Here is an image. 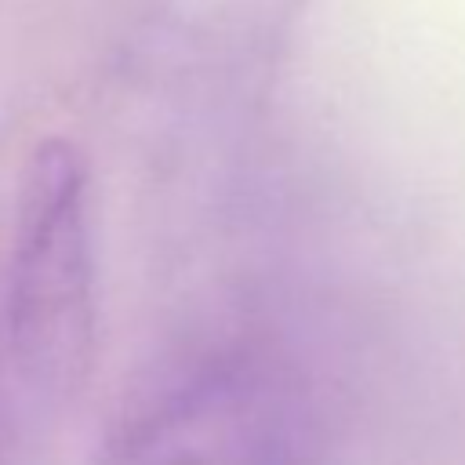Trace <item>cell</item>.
<instances>
[{
    "mask_svg": "<svg viewBox=\"0 0 465 465\" xmlns=\"http://www.w3.org/2000/svg\"><path fill=\"white\" fill-rule=\"evenodd\" d=\"M98 341L91 171L65 138H44L18 182L0 283V352L36 411L87 385Z\"/></svg>",
    "mask_w": 465,
    "mask_h": 465,
    "instance_id": "obj_1",
    "label": "cell"
},
{
    "mask_svg": "<svg viewBox=\"0 0 465 465\" xmlns=\"http://www.w3.org/2000/svg\"><path fill=\"white\" fill-rule=\"evenodd\" d=\"M316 418L291 367L258 349L211 352L116 429L109 465H309Z\"/></svg>",
    "mask_w": 465,
    "mask_h": 465,
    "instance_id": "obj_2",
    "label": "cell"
}]
</instances>
